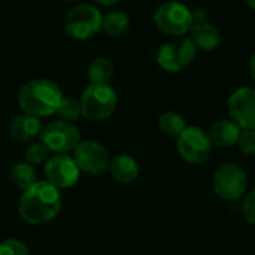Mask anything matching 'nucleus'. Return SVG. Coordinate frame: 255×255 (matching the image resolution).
Returning a JSON list of instances; mask_svg holds the SVG:
<instances>
[{"label": "nucleus", "instance_id": "nucleus-1", "mask_svg": "<svg viewBox=\"0 0 255 255\" xmlns=\"http://www.w3.org/2000/svg\"><path fill=\"white\" fill-rule=\"evenodd\" d=\"M63 199L60 190L48 181H37L22 191L18 203V214L22 221L31 226H42L52 221L61 211Z\"/></svg>", "mask_w": 255, "mask_h": 255}, {"label": "nucleus", "instance_id": "nucleus-2", "mask_svg": "<svg viewBox=\"0 0 255 255\" xmlns=\"http://www.w3.org/2000/svg\"><path fill=\"white\" fill-rule=\"evenodd\" d=\"M63 97V91L55 82L49 79H31L21 87L18 103L24 114L43 118L57 112Z\"/></svg>", "mask_w": 255, "mask_h": 255}, {"label": "nucleus", "instance_id": "nucleus-3", "mask_svg": "<svg viewBox=\"0 0 255 255\" xmlns=\"http://www.w3.org/2000/svg\"><path fill=\"white\" fill-rule=\"evenodd\" d=\"M79 102L85 120L103 121L115 112L118 96L109 84H90L84 90Z\"/></svg>", "mask_w": 255, "mask_h": 255}, {"label": "nucleus", "instance_id": "nucleus-4", "mask_svg": "<svg viewBox=\"0 0 255 255\" xmlns=\"http://www.w3.org/2000/svg\"><path fill=\"white\" fill-rule=\"evenodd\" d=\"M154 22L163 33L181 37L190 33L194 24L193 9L178 0L163 1L154 13Z\"/></svg>", "mask_w": 255, "mask_h": 255}, {"label": "nucleus", "instance_id": "nucleus-5", "mask_svg": "<svg viewBox=\"0 0 255 255\" xmlns=\"http://www.w3.org/2000/svg\"><path fill=\"white\" fill-rule=\"evenodd\" d=\"M176 148L185 163L199 166L209 160L214 145L205 128L199 126H187L176 137Z\"/></svg>", "mask_w": 255, "mask_h": 255}, {"label": "nucleus", "instance_id": "nucleus-6", "mask_svg": "<svg viewBox=\"0 0 255 255\" xmlns=\"http://www.w3.org/2000/svg\"><path fill=\"white\" fill-rule=\"evenodd\" d=\"M212 188L221 200H239L247 193L248 175L242 166L235 163H226L215 170L212 178Z\"/></svg>", "mask_w": 255, "mask_h": 255}, {"label": "nucleus", "instance_id": "nucleus-7", "mask_svg": "<svg viewBox=\"0 0 255 255\" xmlns=\"http://www.w3.org/2000/svg\"><path fill=\"white\" fill-rule=\"evenodd\" d=\"M103 15L96 6L79 4L70 9L64 18V31L78 40H87L102 30Z\"/></svg>", "mask_w": 255, "mask_h": 255}, {"label": "nucleus", "instance_id": "nucleus-8", "mask_svg": "<svg viewBox=\"0 0 255 255\" xmlns=\"http://www.w3.org/2000/svg\"><path fill=\"white\" fill-rule=\"evenodd\" d=\"M197 54V48L190 37H181L175 42L163 43L157 49V64L167 73H179L188 67Z\"/></svg>", "mask_w": 255, "mask_h": 255}, {"label": "nucleus", "instance_id": "nucleus-9", "mask_svg": "<svg viewBox=\"0 0 255 255\" xmlns=\"http://www.w3.org/2000/svg\"><path fill=\"white\" fill-rule=\"evenodd\" d=\"M40 142L54 154H67L81 142V133L72 123L61 120L46 124L40 131Z\"/></svg>", "mask_w": 255, "mask_h": 255}, {"label": "nucleus", "instance_id": "nucleus-10", "mask_svg": "<svg viewBox=\"0 0 255 255\" xmlns=\"http://www.w3.org/2000/svg\"><path fill=\"white\" fill-rule=\"evenodd\" d=\"M73 160L81 172L91 176L103 175L109 170L111 164L108 149L96 140L79 142L78 146L73 149Z\"/></svg>", "mask_w": 255, "mask_h": 255}, {"label": "nucleus", "instance_id": "nucleus-11", "mask_svg": "<svg viewBox=\"0 0 255 255\" xmlns=\"http://www.w3.org/2000/svg\"><path fill=\"white\" fill-rule=\"evenodd\" d=\"M43 173L46 181L61 191L72 188L79 181L81 170L73 157L67 154H55L45 163Z\"/></svg>", "mask_w": 255, "mask_h": 255}, {"label": "nucleus", "instance_id": "nucleus-12", "mask_svg": "<svg viewBox=\"0 0 255 255\" xmlns=\"http://www.w3.org/2000/svg\"><path fill=\"white\" fill-rule=\"evenodd\" d=\"M227 112L242 130H255V88L241 87L227 99Z\"/></svg>", "mask_w": 255, "mask_h": 255}, {"label": "nucleus", "instance_id": "nucleus-13", "mask_svg": "<svg viewBox=\"0 0 255 255\" xmlns=\"http://www.w3.org/2000/svg\"><path fill=\"white\" fill-rule=\"evenodd\" d=\"M208 136L214 146L217 148H230L238 143L242 128L230 118H221L211 124Z\"/></svg>", "mask_w": 255, "mask_h": 255}, {"label": "nucleus", "instance_id": "nucleus-14", "mask_svg": "<svg viewBox=\"0 0 255 255\" xmlns=\"http://www.w3.org/2000/svg\"><path fill=\"white\" fill-rule=\"evenodd\" d=\"M191 42L194 43V46L200 51L209 52V51H215L221 42H223V36L221 31L217 25H214L212 22L203 21V22H194L191 30Z\"/></svg>", "mask_w": 255, "mask_h": 255}, {"label": "nucleus", "instance_id": "nucleus-15", "mask_svg": "<svg viewBox=\"0 0 255 255\" xmlns=\"http://www.w3.org/2000/svg\"><path fill=\"white\" fill-rule=\"evenodd\" d=\"M42 123L39 118L33 115H18L15 117L9 124V136L16 142H31L37 136H40L42 131Z\"/></svg>", "mask_w": 255, "mask_h": 255}, {"label": "nucleus", "instance_id": "nucleus-16", "mask_svg": "<svg viewBox=\"0 0 255 255\" xmlns=\"http://www.w3.org/2000/svg\"><path fill=\"white\" fill-rule=\"evenodd\" d=\"M109 173L118 184L127 185V184H131L137 178L139 164L131 155L120 154V155H117L115 158L111 160Z\"/></svg>", "mask_w": 255, "mask_h": 255}, {"label": "nucleus", "instance_id": "nucleus-17", "mask_svg": "<svg viewBox=\"0 0 255 255\" xmlns=\"http://www.w3.org/2000/svg\"><path fill=\"white\" fill-rule=\"evenodd\" d=\"M128 28H130V18L123 10L108 12L102 19V30L112 37H120L126 34Z\"/></svg>", "mask_w": 255, "mask_h": 255}, {"label": "nucleus", "instance_id": "nucleus-18", "mask_svg": "<svg viewBox=\"0 0 255 255\" xmlns=\"http://www.w3.org/2000/svg\"><path fill=\"white\" fill-rule=\"evenodd\" d=\"M9 178L15 184V187L19 188L21 191L28 190L31 185L37 182V175L34 172V167L27 161L15 163L9 170Z\"/></svg>", "mask_w": 255, "mask_h": 255}, {"label": "nucleus", "instance_id": "nucleus-19", "mask_svg": "<svg viewBox=\"0 0 255 255\" xmlns=\"http://www.w3.org/2000/svg\"><path fill=\"white\" fill-rule=\"evenodd\" d=\"M187 127L185 118L173 111H167L158 117V128L161 133H164L169 137L176 139Z\"/></svg>", "mask_w": 255, "mask_h": 255}, {"label": "nucleus", "instance_id": "nucleus-20", "mask_svg": "<svg viewBox=\"0 0 255 255\" xmlns=\"http://www.w3.org/2000/svg\"><path fill=\"white\" fill-rule=\"evenodd\" d=\"M114 76V66L105 57L94 58L88 66V78L91 84H109Z\"/></svg>", "mask_w": 255, "mask_h": 255}, {"label": "nucleus", "instance_id": "nucleus-21", "mask_svg": "<svg viewBox=\"0 0 255 255\" xmlns=\"http://www.w3.org/2000/svg\"><path fill=\"white\" fill-rule=\"evenodd\" d=\"M55 114H57L58 120L66 121V123H73L79 117H82L81 102L75 97H63Z\"/></svg>", "mask_w": 255, "mask_h": 255}, {"label": "nucleus", "instance_id": "nucleus-22", "mask_svg": "<svg viewBox=\"0 0 255 255\" xmlns=\"http://www.w3.org/2000/svg\"><path fill=\"white\" fill-rule=\"evenodd\" d=\"M49 155V151L48 148L39 140V142H34L31 143L27 151H25V161L30 163L31 166H39V164H45L48 161V157Z\"/></svg>", "mask_w": 255, "mask_h": 255}, {"label": "nucleus", "instance_id": "nucleus-23", "mask_svg": "<svg viewBox=\"0 0 255 255\" xmlns=\"http://www.w3.org/2000/svg\"><path fill=\"white\" fill-rule=\"evenodd\" d=\"M236 145L244 155H255V130L244 128Z\"/></svg>", "mask_w": 255, "mask_h": 255}, {"label": "nucleus", "instance_id": "nucleus-24", "mask_svg": "<svg viewBox=\"0 0 255 255\" xmlns=\"http://www.w3.org/2000/svg\"><path fill=\"white\" fill-rule=\"evenodd\" d=\"M0 255H28V248L18 239H3L0 242Z\"/></svg>", "mask_w": 255, "mask_h": 255}, {"label": "nucleus", "instance_id": "nucleus-25", "mask_svg": "<svg viewBox=\"0 0 255 255\" xmlns=\"http://www.w3.org/2000/svg\"><path fill=\"white\" fill-rule=\"evenodd\" d=\"M242 214L248 224L255 226V188L245 196L242 202Z\"/></svg>", "mask_w": 255, "mask_h": 255}, {"label": "nucleus", "instance_id": "nucleus-26", "mask_svg": "<svg viewBox=\"0 0 255 255\" xmlns=\"http://www.w3.org/2000/svg\"><path fill=\"white\" fill-rule=\"evenodd\" d=\"M248 72H250V76L253 78V81L255 82V52L250 57V61H248Z\"/></svg>", "mask_w": 255, "mask_h": 255}, {"label": "nucleus", "instance_id": "nucleus-27", "mask_svg": "<svg viewBox=\"0 0 255 255\" xmlns=\"http://www.w3.org/2000/svg\"><path fill=\"white\" fill-rule=\"evenodd\" d=\"M97 3H100V4H103V6H112V4H115L118 0H96Z\"/></svg>", "mask_w": 255, "mask_h": 255}, {"label": "nucleus", "instance_id": "nucleus-28", "mask_svg": "<svg viewBox=\"0 0 255 255\" xmlns=\"http://www.w3.org/2000/svg\"><path fill=\"white\" fill-rule=\"evenodd\" d=\"M245 3H247L253 10H255V0H245Z\"/></svg>", "mask_w": 255, "mask_h": 255}, {"label": "nucleus", "instance_id": "nucleus-29", "mask_svg": "<svg viewBox=\"0 0 255 255\" xmlns=\"http://www.w3.org/2000/svg\"><path fill=\"white\" fill-rule=\"evenodd\" d=\"M67 1H75V0H67Z\"/></svg>", "mask_w": 255, "mask_h": 255}]
</instances>
